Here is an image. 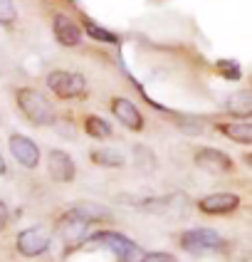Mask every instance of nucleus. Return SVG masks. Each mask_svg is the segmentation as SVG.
<instances>
[{"label": "nucleus", "instance_id": "obj_1", "mask_svg": "<svg viewBox=\"0 0 252 262\" xmlns=\"http://www.w3.org/2000/svg\"><path fill=\"white\" fill-rule=\"evenodd\" d=\"M15 99H17L20 112L30 119V124H35V126H50V124H55V106L50 104V99L44 97L42 92H37V89H32V87H22V89H17Z\"/></svg>", "mask_w": 252, "mask_h": 262}, {"label": "nucleus", "instance_id": "obj_2", "mask_svg": "<svg viewBox=\"0 0 252 262\" xmlns=\"http://www.w3.org/2000/svg\"><path fill=\"white\" fill-rule=\"evenodd\" d=\"M89 243H91V245H99V248H106L109 252H114L119 257V262H139L144 257V250L121 233L102 230V233L89 235Z\"/></svg>", "mask_w": 252, "mask_h": 262}, {"label": "nucleus", "instance_id": "obj_3", "mask_svg": "<svg viewBox=\"0 0 252 262\" xmlns=\"http://www.w3.org/2000/svg\"><path fill=\"white\" fill-rule=\"evenodd\" d=\"M47 87L62 99H77V97H82L87 92V79L77 72L55 70V72L47 74Z\"/></svg>", "mask_w": 252, "mask_h": 262}, {"label": "nucleus", "instance_id": "obj_4", "mask_svg": "<svg viewBox=\"0 0 252 262\" xmlns=\"http://www.w3.org/2000/svg\"><path fill=\"white\" fill-rule=\"evenodd\" d=\"M222 245V237L210 228H193L180 235V248L186 252H210Z\"/></svg>", "mask_w": 252, "mask_h": 262}, {"label": "nucleus", "instance_id": "obj_5", "mask_svg": "<svg viewBox=\"0 0 252 262\" xmlns=\"http://www.w3.org/2000/svg\"><path fill=\"white\" fill-rule=\"evenodd\" d=\"M8 146H10V154L15 156V161L22 166V168H37L40 163V148L37 144L25 136V134H13L8 139Z\"/></svg>", "mask_w": 252, "mask_h": 262}, {"label": "nucleus", "instance_id": "obj_6", "mask_svg": "<svg viewBox=\"0 0 252 262\" xmlns=\"http://www.w3.org/2000/svg\"><path fill=\"white\" fill-rule=\"evenodd\" d=\"M50 235L44 233L42 228H28L17 235V250L25 257H40L50 250Z\"/></svg>", "mask_w": 252, "mask_h": 262}, {"label": "nucleus", "instance_id": "obj_7", "mask_svg": "<svg viewBox=\"0 0 252 262\" xmlns=\"http://www.w3.org/2000/svg\"><path fill=\"white\" fill-rule=\"evenodd\" d=\"M59 235L67 245H77L79 240L87 237V230H89V220L82 218L77 210H67L62 218H59V225H57Z\"/></svg>", "mask_w": 252, "mask_h": 262}, {"label": "nucleus", "instance_id": "obj_8", "mask_svg": "<svg viewBox=\"0 0 252 262\" xmlns=\"http://www.w3.org/2000/svg\"><path fill=\"white\" fill-rule=\"evenodd\" d=\"M195 166L208 173H227V171H233V159L227 154H222L220 148H198Z\"/></svg>", "mask_w": 252, "mask_h": 262}, {"label": "nucleus", "instance_id": "obj_9", "mask_svg": "<svg viewBox=\"0 0 252 262\" xmlns=\"http://www.w3.org/2000/svg\"><path fill=\"white\" fill-rule=\"evenodd\" d=\"M52 32H55V40L62 47H77V45H82V28L74 23L72 17H67V15H62V13L55 15Z\"/></svg>", "mask_w": 252, "mask_h": 262}, {"label": "nucleus", "instance_id": "obj_10", "mask_svg": "<svg viewBox=\"0 0 252 262\" xmlns=\"http://www.w3.org/2000/svg\"><path fill=\"white\" fill-rule=\"evenodd\" d=\"M50 176L57 181V183H70L77 176V166H74L72 156L62 148H52L50 151Z\"/></svg>", "mask_w": 252, "mask_h": 262}, {"label": "nucleus", "instance_id": "obj_11", "mask_svg": "<svg viewBox=\"0 0 252 262\" xmlns=\"http://www.w3.org/2000/svg\"><path fill=\"white\" fill-rule=\"evenodd\" d=\"M237 205H240V195L235 193H213L198 201V208L208 213V215H225V213H233Z\"/></svg>", "mask_w": 252, "mask_h": 262}, {"label": "nucleus", "instance_id": "obj_12", "mask_svg": "<svg viewBox=\"0 0 252 262\" xmlns=\"http://www.w3.org/2000/svg\"><path fill=\"white\" fill-rule=\"evenodd\" d=\"M111 112H114V117L126 126V129H144V117H141V112L133 106V102H129L126 97H114L111 99Z\"/></svg>", "mask_w": 252, "mask_h": 262}, {"label": "nucleus", "instance_id": "obj_13", "mask_svg": "<svg viewBox=\"0 0 252 262\" xmlns=\"http://www.w3.org/2000/svg\"><path fill=\"white\" fill-rule=\"evenodd\" d=\"M227 112L233 117L247 119L252 114V92L242 89V92H235L230 99H227Z\"/></svg>", "mask_w": 252, "mask_h": 262}, {"label": "nucleus", "instance_id": "obj_14", "mask_svg": "<svg viewBox=\"0 0 252 262\" xmlns=\"http://www.w3.org/2000/svg\"><path fill=\"white\" fill-rule=\"evenodd\" d=\"M91 161L97 166H106V168H121L126 163V156L117 151V148H94L91 151Z\"/></svg>", "mask_w": 252, "mask_h": 262}, {"label": "nucleus", "instance_id": "obj_15", "mask_svg": "<svg viewBox=\"0 0 252 262\" xmlns=\"http://www.w3.org/2000/svg\"><path fill=\"white\" fill-rule=\"evenodd\" d=\"M220 131L233 139L237 144H252V124L250 121H233V124H222Z\"/></svg>", "mask_w": 252, "mask_h": 262}, {"label": "nucleus", "instance_id": "obj_16", "mask_svg": "<svg viewBox=\"0 0 252 262\" xmlns=\"http://www.w3.org/2000/svg\"><path fill=\"white\" fill-rule=\"evenodd\" d=\"M72 210H77L82 218H87L89 223L91 220H106L111 213L104 208V205H97V203H79V205H74Z\"/></svg>", "mask_w": 252, "mask_h": 262}, {"label": "nucleus", "instance_id": "obj_17", "mask_svg": "<svg viewBox=\"0 0 252 262\" xmlns=\"http://www.w3.org/2000/svg\"><path fill=\"white\" fill-rule=\"evenodd\" d=\"M84 129H87V134L94 136V139H106V136H111V126H109V121H104L102 117H87Z\"/></svg>", "mask_w": 252, "mask_h": 262}, {"label": "nucleus", "instance_id": "obj_18", "mask_svg": "<svg viewBox=\"0 0 252 262\" xmlns=\"http://www.w3.org/2000/svg\"><path fill=\"white\" fill-rule=\"evenodd\" d=\"M84 30H87L89 37H94L97 42H106V45L119 42V37L111 32V30H104L102 25H97V23H84Z\"/></svg>", "mask_w": 252, "mask_h": 262}, {"label": "nucleus", "instance_id": "obj_19", "mask_svg": "<svg viewBox=\"0 0 252 262\" xmlns=\"http://www.w3.org/2000/svg\"><path fill=\"white\" fill-rule=\"evenodd\" d=\"M17 20V8H15L13 0H0V25L3 28H10Z\"/></svg>", "mask_w": 252, "mask_h": 262}, {"label": "nucleus", "instance_id": "obj_20", "mask_svg": "<svg viewBox=\"0 0 252 262\" xmlns=\"http://www.w3.org/2000/svg\"><path fill=\"white\" fill-rule=\"evenodd\" d=\"M139 262H178L171 252H144V257Z\"/></svg>", "mask_w": 252, "mask_h": 262}, {"label": "nucleus", "instance_id": "obj_21", "mask_svg": "<svg viewBox=\"0 0 252 262\" xmlns=\"http://www.w3.org/2000/svg\"><path fill=\"white\" fill-rule=\"evenodd\" d=\"M218 70H220L225 77H230V79H237V77H240V67H237L235 62L230 64V59H220V62H218Z\"/></svg>", "mask_w": 252, "mask_h": 262}, {"label": "nucleus", "instance_id": "obj_22", "mask_svg": "<svg viewBox=\"0 0 252 262\" xmlns=\"http://www.w3.org/2000/svg\"><path fill=\"white\" fill-rule=\"evenodd\" d=\"M8 218H10V210H8V205L0 201V230L8 225Z\"/></svg>", "mask_w": 252, "mask_h": 262}, {"label": "nucleus", "instance_id": "obj_23", "mask_svg": "<svg viewBox=\"0 0 252 262\" xmlns=\"http://www.w3.org/2000/svg\"><path fill=\"white\" fill-rule=\"evenodd\" d=\"M3 171H5V163H3V159H0V173H3Z\"/></svg>", "mask_w": 252, "mask_h": 262}]
</instances>
